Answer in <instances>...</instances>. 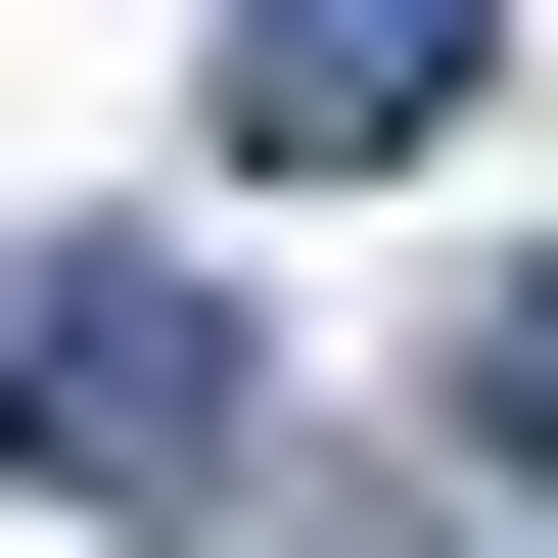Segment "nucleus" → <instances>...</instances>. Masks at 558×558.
I'll return each mask as SVG.
<instances>
[{
    "label": "nucleus",
    "mask_w": 558,
    "mask_h": 558,
    "mask_svg": "<svg viewBox=\"0 0 558 558\" xmlns=\"http://www.w3.org/2000/svg\"><path fill=\"white\" fill-rule=\"evenodd\" d=\"M512 94V0H233V186H418Z\"/></svg>",
    "instance_id": "obj_2"
},
{
    "label": "nucleus",
    "mask_w": 558,
    "mask_h": 558,
    "mask_svg": "<svg viewBox=\"0 0 558 558\" xmlns=\"http://www.w3.org/2000/svg\"><path fill=\"white\" fill-rule=\"evenodd\" d=\"M465 465H512V512H558V279H465Z\"/></svg>",
    "instance_id": "obj_3"
},
{
    "label": "nucleus",
    "mask_w": 558,
    "mask_h": 558,
    "mask_svg": "<svg viewBox=\"0 0 558 558\" xmlns=\"http://www.w3.org/2000/svg\"><path fill=\"white\" fill-rule=\"evenodd\" d=\"M0 418H47L94 512H233V279H186V233H94V279H0Z\"/></svg>",
    "instance_id": "obj_1"
}]
</instances>
